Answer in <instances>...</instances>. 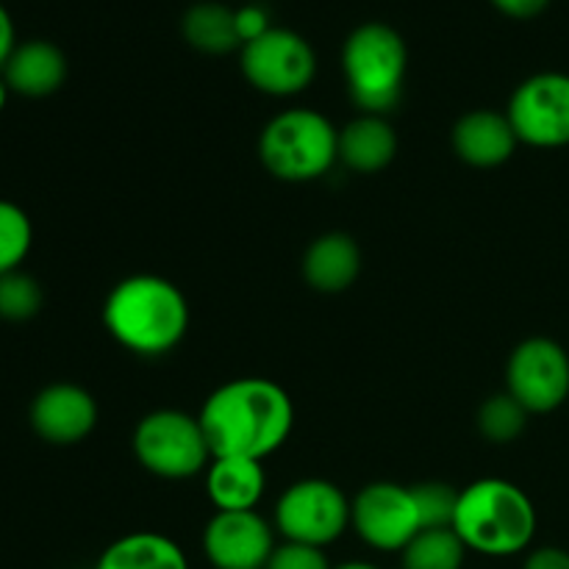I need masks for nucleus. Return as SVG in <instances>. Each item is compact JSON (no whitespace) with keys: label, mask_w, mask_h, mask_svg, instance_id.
Wrapping results in <instances>:
<instances>
[{"label":"nucleus","mask_w":569,"mask_h":569,"mask_svg":"<svg viewBox=\"0 0 569 569\" xmlns=\"http://www.w3.org/2000/svg\"><path fill=\"white\" fill-rule=\"evenodd\" d=\"M9 89L22 98H48L59 92L67 78V59L48 39H28L14 48L0 70Z\"/></svg>","instance_id":"obj_15"},{"label":"nucleus","mask_w":569,"mask_h":569,"mask_svg":"<svg viewBox=\"0 0 569 569\" xmlns=\"http://www.w3.org/2000/svg\"><path fill=\"white\" fill-rule=\"evenodd\" d=\"M183 37L192 48L203 50V53H231L242 44L237 26V11L226 3H214V0H203V3L189 6L183 14Z\"/></svg>","instance_id":"obj_20"},{"label":"nucleus","mask_w":569,"mask_h":569,"mask_svg":"<svg viewBox=\"0 0 569 569\" xmlns=\"http://www.w3.org/2000/svg\"><path fill=\"white\" fill-rule=\"evenodd\" d=\"M42 309V287L28 272L14 270L0 276V320L26 322Z\"/></svg>","instance_id":"obj_24"},{"label":"nucleus","mask_w":569,"mask_h":569,"mask_svg":"<svg viewBox=\"0 0 569 569\" xmlns=\"http://www.w3.org/2000/svg\"><path fill=\"white\" fill-rule=\"evenodd\" d=\"M131 448L142 470L164 481H187L214 461L198 417L178 409L144 415L133 428Z\"/></svg>","instance_id":"obj_6"},{"label":"nucleus","mask_w":569,"mask_h":569,"mask_svg":"<svg viewBox=\"0 0 569 569\" xmlns=\"http://www.w3.org/2000/svg\"><path fill=\"white\" fill-rule=\"evenodd\" d=\"M17 48V33H14V20H11L9 9L0 3V70L6 67L9 56L14 53Z\"/></svg>","instance_id":"obj_30"},{"label":"nucleus","mask_w":569,"mask_h":569,"mask_svg":"<svg viewBox=\"0 0 569 569\" xmlns=\"http://www.w3.org/2000/svg\"><path fill=\"white\" fill-rule=\"evenodd\" d=\"M239 64L250 87L276 98H289L315 81L317 56L309 39L298 31L270 26L261 37L242 44Z\"/></svg>","instance_id":"obj_8"},{"label":"nucleus","mask_w":569,"mask_h":569,"mask_svg":"<svg viewBox=\"0 0 569 569\" xmlns=\"http://www.w3.org/2000/svg\"><path fill=\"white\" fill-rule=\"evenodd\" d=\"M267 489V472L256 459H214L206 470V492L217 511H256Z\"/></svg>","instance_id":"obj_18"},{"label":"nucleus","mask_w":569,"mask_h":569,"mask_svg":"<svg viewBox=\"0 0 569 569\" xmlns=\"http://www.w3.org/2000/svg\"><path fill=\"white\" fill-rule=\"evenodd\" d=\"M9 94H11L9 83H6V78H3V76H0V114H3L6 103H9Z\"/></svg>","instance_id":"obj_31"},{"label":"nucleus","mask_w":569,"mask_h":569,"mask_svg":"<svg viewBox=\"0 0 569 569\" xmlns=\"http://www.w3.org/2000/svg\"><path fill=\"white\" fill-rule=\"evenodd\" d=\"M333 569H381V567L370 565V561H345V565H339Z\"/></svg>","instance_id":"obj_32"},{"label":"nucleus","mask_w":569,"mask_h":569,"mask_svg":"<svg viewBox=\"0 0 569 569\" xmlns=\"http://www.w3.org/2000/svg\"><path fill=\"white\" fill-rule=\"evenodd\" d=\"M492 3L498 6L503 14L520 17V20H526V17L542 14V11L548 9L550 0H492Z\"/></svg>","instance_id":"obj_29"},{"label":"nucleus","mask_w":569,"mask_h":569,"mask_svg":"<svg viewBox=\"0 0 569 569\" xmlns=\"http://www.w3.org/2000/svg\"><path fill=\"white\" fill-rule=\"evenodd\" d=\"M348 528V495L326 478H303V481L292 483L276 503V531L287 542L326 550Z\"/></svg>","instance_id":"obj_7"},{"label":"nucleus","mask_w":569,"mask_h":569,"mask_svg":"<svg viewBox=\"0 0 569 569\" xmlns=\"http://www.w3.org/2000/svg\"><path fill=\"white\" fill-rule=\"evenodd\" d=\"M528 409L509 392H498L478 409V431L495 445H509L522 437L528 426Z\"/></svg>","instance_id":"obj_22"},{"label":"nucleus","mask_w":569,"mask_h":569,"mask_svg":"<svg viewBox=\"0 0 569 569\" xmlns=\"http://www.w3.org/2000/svg\"><path fill=\"white\" fill-rule=\"evenodd\" d=\"M31 428L42 442L78 445L98 426V403L78 383H50L33 398Z\"/></svg>","instance_id":"obj_13"},{"label":"nucleus","mask_w":569,"mask_h":569,"mask_svg":"<svg viewBox=\"0 0 569 569\" xmlns=\"http://www.w3.org/2000/svg\"><path fill=\"white\" fill-rule=\"evenodd\" d=\"M522 569H569V550L565 548L531 550Z\"/></svg>","instance_id":"obj_28"},{"label":"nucleus","mask_w":569,"mask_h":569,"mask_svg":"<svg viewBox=\"0 0 569 569\" xmlns=\"http://www.w3.org/2000/svg\"><path fill=\"white\" fill-rule=\"evenodd\" d=\"M511 128L531 148L553 150L569 144V76L537 72L515 89L509 100Z\"/></svg>","instance_id":"obj_10"},{"label":"nucleus","mask_w":569,"mask_h":569,"mask_svg":"<svg viewBox=\"0 0 569 569\" xmlns=\"http://www.w3.org/2000/svg\"><path fill=\"white\" fill-rule=\"evenodd\" d=\"M33 244V226L26 209L0 198V276L20 270Z\"/></svg>","instance_id":"obj_23"},{"label":"nucleus","mask_w":569,"mask_h":569,"mask_svg":"<svg viewBox=\"0 0 569 569\" xmlns=\"http://www.w3.org/2000/svg\"><path fill=\"white\" fill-rule=\"evenodd\" d=\"M264 569H333L328 565V556L322 548H311V545L283 542L276 545L270 561Z\"/></svg>","instance_id":"obj_26"},{"label":"nucleus","mask_w":569,"mask_h":569,"mask_svg":"<svg viewBox=\"0 0 569 569\" xmlns=\"http://www.w3.org/2000/svg\"><path fill=\"white\" fill-rule=\"evenodd\" d=\"M411 495H415L417 511H420L422 531H428V528H453L459 492L450 483L422 481L411 487Z\"/></svg>","instance_id":"obj_25"},{"label":"nucleus","mask_w":569,"mask_h":569,"mask_svg":"<svg viewBox=\"0 0 569 569\" xmlns=\"http://www.w3.org/2000/svg\"><path fill=\"white\" fill-rule=\"evenodd\" d=\"M103 326L128 353L153 359L176 350L187 337L189 303L172 281L139 272L106 295Z\"/></svg>","instance_id":"obj_2"},{"label":"nucleus","mask_w":569,"mask_h":569,"mask_svg":"<svg viewBox=\"0 0 569 569\" xmlns=\"http://www.w3.org/2000/svg\"><path fill=\"white\" fill-rule=\"evenodd\" d=\"M237 26H239V37H242V44L250 42V39L261 37V33L270 28V17L261 6H244V9L237 11Z\"/></svg>","instance_id":"obj_27"},{"label":"nucleus","mask_w":569,"mask_h":569,"mask_svg":"<svg viewBox=\"0 0 569 569\" xmlns=\"http://www.w3.org/2000/svg\"><path fill=\"white\" fill-rule=\"evenodd\" d=\"M506 392L528 415H550L569 398V353L556 339L531 337L517 345L506 365Z\"/></svg>","instance_id":"obj_9"},{"label":"nucleus","mask_w":569,"mask_h":569,"mask_svg":"<svg viewBox=\"0 0 569 569\" xmlns=\"http://www.w3.org/2000/svg\"><path fill=\"white\" fill-rule=\"evenodd\" d=\"M453 531L467 550L506 559L531 548L537 537V509L517 483L481 478L459 492Z\"/></svg>","instance_id":"obj_3"},{"label":"nucleus","mask_w":569,"mask_h":569,"mask_svg":"<svg viewBox=\"0 0 569 569\" xmlns=\"http://www.w3.org/2000/svg\"><path fill=\"white\" fill-rule=\"evenodd\" d=\"M467 548L453 528L420 531L400 553V569H461Z\"/></svg>","instance_id":"obj_21"},{"label":"nucleus","mask_w":569,"mask_h":569,"mask_svg":"<svg viewBox=\"0 0 569 569\" xmlns=\"http://www.w3.org/2000/svg\"><path fill=\"white\" fill-rule=\"evenodd\" d=\"M361 272V250L350 233L328 231L309 244L303 256V278L315 292L339 295L356 283Z\"/></svg>","instance_id":"obj_16"},{"label":"nucleus","mask_w":569,"mask_h":569,"mask_svg":"<svg viewBox=\"0 0 569 569\" xmlns=\"http://www.w3.org/2000/svg\"><path fill=\"white\" fill-rule=\"evenodd\" d=\"M398 156V133L381 114H359L339 131V161L361 176L387 170Z\"/></svg>","instance_id":"obj_17"},{"label":"nucleus","mask_w":569,"mask_h":569,"mask_svg":"<svg viewBox=\"0 0 569 569\" xmlns=\"http://www.w3.org/2000/svg\"><path fill=\"white\" fill-rule=\"evenodd\" d=\"M214 459H256L283 448L295 428V406L270 378H237L206 398L198 415Z\"/></svg>","instance_id":"obj_1"},{"label":"nucleus","mask_w":569,"mask_h":569,"mask_svg":"<svg viewBox=\"0 0 569 569\" xmlns=\"http://www.w3.org/2000/svg\"><path fill=\"white\" fill-rule=\"evenodd\" d=\"M259 159L278 181H317L339 161V131L320 111L287 109L261 131Z\"/></svg>","instance_id":"obj_5"},{"label":"nucleus","mask_w":569,"mask_h":569,"mask_svg":"<svg viewBox=\"0 0 569 569\" xmlns=\"http://www.w3.org/2000/svg\"><path fill=\"white\" fill-rule=\"evenodd\" d=\"M276 550L272 526L259 511H214L203 531V553L214 569H264Z\"/></svg>","instance_id":"obj_12"},{"label":"nucleus","mask_w":569,"mask_h":569,"mask_svg":"<svg viewBox=\"0 0 569 569\" xmlns=\"http://www.w3.org/2000/svg\"><path fill=\"white\" fill-rule=\"evenodd\" d=\"M94 569H189L181 545L156 531L120 537L100 553Z\"/></svg>","instance_id":"obj_19"},{"label":"nucleus","mask_w":569,"mask_h":569,"mask_svg":"<svg viewBox=\"0 0 569 569\" xmlns=\"http://www.w3.org/2000/svg\"><path fill=\"white\" fill-rule=\"evenodd\" d=\"M406 67H409V53L403 37L387 22H365L345 39V83L361 114L387 117L400 103Z\"/></svg>","instance_id":"obj_4"},{"label":"nucleus","mask_w":569,"mask_h":569,"mask_svg":"<svg viewBox=\"0 0 569 569\" xmlns=\"http://www.w3.org/2000/svg\"><path fill=\"white\" fill-rule=\"evenodd\" d=\"M517 144H520V139H517L515 128L503 111L476 109L453 126L456 156L465 164L478 167V170L506 164L515 156Z\"/></svg>","instance_id":"obj_14"},{"label":"nucleus","mask_w":569,"mask_h":569,"mask_svg":"<svg viewBox=\"0 0 569 569\" xmlns=\"http://www.w3.org/2000/svg\"><path fill=\"white\" fill-rule=\"evenodd\" d=\"M350 526L361 542L381 553H403L406 545L422 531L411 487L392 481L367 483L350 500Z\"/></svg>","instance_id":"obj_11"}]
</instances>
